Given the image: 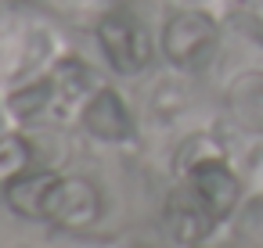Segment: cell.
Instances as JSON below:
<instances>
[{
  "label": "cell",
  "instance_id": "cell-1",
  "mask_svg": "<svg viewBox=\"0 0 263 248\" xmlns=\"http://www.w3.org/2000/svg\"><path fill=\"white\" fill-rule=\"evenodd\" d=\"M216 22L202 11H180L162 29V51L180 69H202L216 51Z\"/></svg>",
  "mask_w": 263,
  "mask_h": 248
},
{
  "label": "cell",
  "instance_id": "cell-2",
  "mask_svg": "<svg viewBox=\"0 0 263 248\" xmlns=\"http://www.w3.org/2000/svg\"><path fill=\"white\" fill-rule=\"evenodd\" d=\"M98 36H101L105 58H108L112 69L123 72V76H134V72H141V69L152 61V40H148L144 26H141L134 15H126V11L105 15L101 26H98Z\"/></svg>",
  "mask_w": 263,
  "mask_h": 248
},
{
  "label": "cell",
  "instance_id": "cell-3",
  "mask_svg": "<svg viewBox=\"0 0 263 248\" xmlns=\"http://www.w3.org/2000/svg\"><path fill=\"white\" fill-rule=\"evenodd\" d=\"M101 216V191L83 176H54L47 194V219L65 230H83Z\"/></svg>",
  "mask_w": 263,
  "mask_h": 248
},
{
  "label": "cell",
  "instance_id": "cell-4",
  "mask_svg": "<svg viewBox=\"0 0 263 248\" xmlns=\"http://www.w3.org/2000/svg\"><path fill=\"white\" fill-rule=\"evenodd\" d=\"M187 176H191V191L202 198V205L209 209V216H213L216 223L227 219V216L238 209L241 183H238V176L227 169L223 158H205V162H198Z\"/></svg>",
  "mask_w": 263,
  "mask_h": 248
},
{
  "label": "cell",
  "instance_id": "cell-5",
  "mask_svg": "<svg viewBox=\"0 0 263 248\" xmlns=\"http://www.w3.org/2000/svg\"><path fill=\"white\" fill-rule=\"evenodd\" d=\"M213 223H216V219L209 216V209L202 205V198L191 191V183L180 187V191H173V198H170V205H166V226L173 230L177 241L198 244V241L213 230Z\"/></svg>",
  "mask_w": 263,
  "mask_h": 248
},
{
  "label": "cell",
  "instance_id": "cell-6",
  "mask_svg": "<svg viewBox=\"0 0 263 248\" xmlns=\"http://www.w3.org/2000/svg\"><path fill=\"white\" fill-rule=\"evenodd\" d=\"M83 126L98 137V140H126L134 133L130 112L126 105L112 94V90H98L90 97V105L83 108Z\"/></svg>",
  "mask_w": 263,
  "mask_h": 248
},
{
  "label": "cell",
  "instance_id": "cell-7",
  "mask_svg": "<svg viewBox=\"0 0 263 248\" xmlns=\"http://www.w3.org/2000/svg\"><path fill=\"white\" fill-rule=\"evenodd\" d=\"M227 112L241 130L263 133V72H245V76H238L231 83Z\"/></svg>",
  "mask_w": 263,
  "mask_h": 248
},
{
  "label": "cell",
  "instance_id": "cell-8",
  "mask_svg": "<svg viewBox=\"0 0 263 248\" xmlns=\"http://www.w3.org/2000/svg\"><path fill=\"white\" fill-rule=\"evenodd\" d=\"M54 176L51 173H26L8 183V205L26 216V219H47V194H51Z\"/></svg>",
  "mask_w": 263,
  "mask_h": 248
},
{
  "label": "cell",
  "instance_id": "cell-9",
  "mask_svg": "<svg viewBox=\"0 0 263 248\" xmlns=\"http://www.w3.org/2000/svg\"><path fill=\"white\" fill-rule=\"evenodd\" d=\"M29 162H33L29 140H22V137H4V140H0V187H8L11 180L26 176Z\"/></svg>",
  "mask_w": 263,
  "mask_h": 248
},
{
  "label": "cell",
  "instance_id": "cell-10",
  "mask_svg": "<svg viewBox=\"0 0 263 248\" xmlns=\"http://www.w3.org/2000/svg\"><path fill=\"white\" fill-rule=\"evenodd\" d=\"M51 94H54V83H36V87H29V90H22V94L11 97V112L22 115V119H29V115H36L51 101Z\"/></svg>",
  "mask_w": 263,
  "mask_h": 248
},
{
  "label": "cell",
  "instance_id": "cell-11",
  "mask_svg": "<svg viewBox=\"0 0 263 248\" xmlns=\"http://www.w3.org/2000/svg\"><path fill=\"white\" fill-rule=\"evenodd\" d=\"M245 8H263V0H241Z\"/></svg>",
  "mask_w": 263,
  "mask_h": 248
},
{
  "label": "cell",
  "instance_id": "cell-12",
  "mask_svg": "<svg viewBox=\"0 0 263 248\" xmlns=\"http://www.w3.org/2000/svg\"><path fill=\"white\" fill-rule=\"evenodd\" d=\"M134 248H144V244H134Z\"/></svg>",
  "mask_w": 263,
  "mask_h": 248
}]
</instances>
